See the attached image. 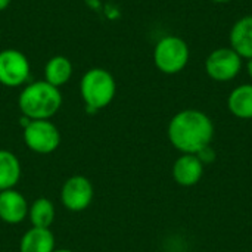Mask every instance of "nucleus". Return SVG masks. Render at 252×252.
I'll list each match as a JSON object with an SVG mask.
<instances>
[{
  "label": "nucleus",
  "mask_w": 252,
  "mask_h": 252,
  "mask_svg": "<svg viewBox=\"0 0 252 252\" xmlns=\"http://www.w3.org/2000/svg\"><path fill=\"white\" fill-rule=\"evenodd\" d=\"M168 140L182 154L196 155L210 146L214 137L211 118L199 109H183L177 112L168 124Z\"/></svg>",
  "instance_id": "1"
},
{
  "label": "nucleus",
  "mask_w": 252,
  "mask_h": 252,
  "mask_svg": "<svg viewBox=\"0 0 252 252\" xmlns=\"http://www.w3.org/2000/svg\"><path fill=\"white\" fill-rule=\"evenodd\" d=\"M28 202L15 189L0 192V220L7 224H18L28 217Z\"/></svg>",
  "instance_id": "9"
},
{
  "label": "nucleus",
  "mask_w": 252,
  "mask_h": 252,
  "mask_svg": "<svg viewBox=\"0 0 252 252\" xmlns=\"http://www.w3.org/2000/svg\"><path fill=\"white\" fill-rule=\"evenodd\" d=\"M55 205L47 198H38L28 207V219L32 227L49 229L55 220Z\"/></svg>",
  "instance_id": "16"
},
{
  "label": "nucleus",
  "mask_w": 252,
  "mask_h": 252,
  "mask_svg": "<svg viewBox=\"0 0 252 252\" xmlns=\"http://www.w3.org/2000/svg\"><path fill=\"white\" fill-rule=\"evenodd\" d=\"M72 77V63L68 58L58 55L47 61L44 66V81L55 87H61Z\"/></svg>",
  "instance_id": "14"
},
{
  "label": "nucleus",
  "mask_w": 252,
  "mask_h": 252,
  "mask_svg": "<svg viewBox=\"0 0 252 252\" xmlns=\"http://www.w3.org/2000/svg\"><path fill=\"white\" fill-rule=\"evenodd\" d=\"M196 157L202 161V164L204 162H211V161H214V158H216V154H214V151L211 149V146H207V148H204L202 151H199L198 154H196Z\"/></svg>",
  "instance_id": "17"
},
{
  "label": "nucleus",
  "mask_w": 252,
  "mask_h": 252,
  "mask_svg": "<svg viewBox=\"0 0 252 252\" xmlns=\"http://www.w3.org/2000/svg\"><path fill=\"white\" fill-rule=\"evenodd\" d=\"M21 179V162L10 151H0V192L13 189Z\"/></svg>",
  "instance_id": "15"
},
{
  "label": "nucleus",
  "mask_w": 252,
  "mask_h": 252,
  "mask_svg": "<svg viewBox=\"0 0 252 252\" xmlns=\"http://www.w3.org/2000/svg\"><path fill=\"white\" fill-rule=\"evenodd\" d=\"M210 1H214V3H229V1H232V0H210Z\"/></svg>",
  "instance_id": "20"
},
{
  "label": "nucleus",
  "mask_w": 252,
  "mask_h": 252,
  "mask_svg": "<svg viewBox=\"0 0 252 252\" xmlns=\"http://www.w3.org/2000/svg\"><path fill=\"white\" fill-rule=\"evenodd\" d=\"M242 61L232 47H219L205 59V72L214 81L227 83L238 77L242 69Z\"/></svg>",
  "instance_id": "6"
},
{
  "label": "nucleus",
  "mask_w": 252,
  "mask_h": 252,
  "mask_svg": "<svg viewBox=\"0 0 252 252\" xmlns=\"http://www.w3.org/2000/svg\"><path fill=\"white\" fill-rule=\"evenodd\" d=\"M28 58L16 50L6 49L0 52V84L6 87H19L30 77Z\"/></svg>",
  "instance_id": "7"
},
{
  "label": "nucleus",
  "mask_w": 252,
  "mask_h": 252,
  "mask_svg": "<svg viewBox=\"0 0 252 252\" xmlns=\"http://www.w3.org/2000/svg\"><path fill=\"white\" fill-rule=\"evenodd\" d=\"M230 47L242 58L250 61L252 59V15L239 18L229 34Z\"/></svg>",
  "instance_id": "11"
},
{
  "label": "nucleus",
  "mask_w": 252,
  "mask_h": 252,
  "mask_svg": "<svg viewBox=\"0 0 252 252\" xmlns=\"http://www.w3.org/2000/svg\"><path fill=\"white\" fill-rule=\"evenodd\" d=\"M53 252H74V251H71V250H65V248H62V250H55Z\"/></svg>",
  "instance_id": "21"
},
{
  "label": "nucleus",
  "mask_w": 252,
  "mask_h": 252,
  "mask_svg": "<svg viewBox=\"0 0 252 252\" xmlns=\"http://www.w3.org/2000/svg\"><path fill=\"white\" fill-rule=\"evenodd\" d=\"M190 58V50L188 43L177 35L162 37L154 49V63L155 66L167 74L174 75L182 72Z\"/></svg>",
  "instance_id": "4"
},
{
  "label": "nucleus",
  "mask_w": 252,
  "mask_h": 252,
  "mask_svg": "<svg viewBox=\"0 0 252 252\" xmlns=\"http://www.w3.org/2000/svg\"><path fill=\"white\" fill-rule=\"evenodd\" d=\"M62 105V94L58 87L47 81H34L24 87L18 97V106L28 120H50Z\"/></svg>",
  "instance_id": "2"
},
{
  "label": "nucleus",
  "mask_w": 252,
  "mask_h": 252,
  "mask_svg": "<svg viewBox=\"0 0 252 252\" xmlns=\"http://www.w3.org/2000/svg\"><path fill=\"white\" fill-rule=\"evenodd\" d=\"M10 1H12V0H0V12L4 10V9L10 4Z\"/></svg>",
  "instance_id": "18"
},
{
  "label": "nucleus",
  "mask_w": 252,
  "mask_h": 252,
  "mask_svg": "<svg viewBox=\"0 0 252 252\" xmlns=\"http://www.w3.org/2000/svg\"><path fill=\"white\" fill-rule=\"evenodd\" d=\"M24 142L35 154H52L61 145V133L50 120H28L24 127Z\"/></svg>",
  "instance_id": "5"
},
{
  "label": "nucleus",
  "mask_w": 252,
  "mask_h": 252,
  "mask_svg": "<svg viewBox=\"0 0 252 252\" xmlns=\"http://www.w3.org/2000/svg\"><path fill=\"white\" fill-rule=\"evenodd\" d=\"M80 93L87 111L97 112L114 100L117 93L115 78L103 68H90L80 81Z\"/></svg>",
  "instance_id": "3"
},
{
  "label": "nucleus",
  "mask_w": 252,
  "mask_h": 252,
  "mask_svg": "<svg viewBox=\"0 0 252 252\" xmlns=\"http://www.w3.org/2000/svg\"><path fill=\"white\" fill-rule=\"evenodd\" d=\"M204 174L202 161L192 154H183L173 165V177L177 185L183 188L195 186Z\"/></svg>",
  "instance_id": "10"
},
{
  "label": "nucleus",
  "mask_w": 252,
  "mask_h": 252,
  "mask_svg": "<svg viewBox=\"0 0 252 252\" xmlns=\"http://www.w3.org/2000/svg\"><path fill=\"white\" fill-rule=\"evenodd\" d=\"M229 111L241 120H252V84H241L227 97Z\"/></svg>",
  "instance_id": "13"
},
{
  "label": "nucleus",
  "mask_w": 252,
  "mask_h": 252,
  "mask_svg": "<svg viewBox=\"0 0 252 252\" xmlns=\"http://www.w3.org/2000/svg\"><path fill=\"white\" fill-rule=\"evenodd\" d=\"M94 196V189L92 182L84 176L69 177L61 190V201L63 207L69 211L78 213L90 207Z\"/></svg>",
  "instance_id": "8"
},
{
  "label": "nucleus",
  "mask_w": 252,
  "mask_h": 252,
  "mask_svg": "<svg viewBox=\"0 0 252 252\" xmlns=\"http://www.w3.org/2000/svg\"><path fill=\"white\" fill-rule=\"evenodd\" d=\"M247 71H248L250 78L252 80V59H250V61H248V63H247Z\"/></svg>",
  "instance_id": "19"
},
{
  "label": "nucleus",
  "mask_w": 252,
  "mask_h": 252,
  "mask_svg": "<svg viewBox=\"0 0 252 252\" xmlns=\"http://www.w3.org/2000/svg\"><path fill=\"white\" fill-rule=\"evenodd\" d=\"M55 236L50 229L31 227L24 233L19 242V252H53Z\"/></svg>",
  "instance_id": "12"
}]
</instances>
